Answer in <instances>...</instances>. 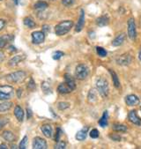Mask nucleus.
<instances>
[{
	"instance_id": "cd10ccee",
	"label": "nucleus",
	"mask_w": 141,
	"mask_h": 149,
	"mask_svg": "<svg viewBox=\"0 0 141 149\" xmlns=\"http://www.w3.org/2000/svg\"><path fill=\"white\" fill-rule=\"evenodd\" d=\"M0 91L10 95L13 91V88L10 86H0Z\"/></svg>"
},
{
	"instance_id": "6e6552de",
	"label": "nucleus",
	"mask_w": 141,
	"mask_h": 149,
	"mask_svg": "<svg viewBox=\"0 0 141 149\" xmlns=\"http://www.w3.org/2000/svg\"><path fill=\"white\" fill-rule=\"evenodd\" d=\"M48 147L47 146V142L40 138V137H36L34 139V141H33V148L34 149H46Z\"/></svg>"
},
{
	"instance_id": "09e8293b",
	"label": "nucleus",
	"mask_w": 141,
	"mask_h": 149,
	"mask_svg": "<svg viewBox=\"0 0 141 149\" xmlns=\"http://www.w3.org/2000/svg\"><path fill=\"white\" fill-rule=\"evenodd\" d=\"M5 58V56H4V53L2 51H0V61H2L3 59Z\"/></svg>"
},
{
	"instance_id": "5fc2aeb1",
	"label": "nucleus",
	"mask_w": 141,
	"mask_h": 149,
	"mask_svg": "<svg viewBox=\"0 0 141 149\" xmlns=\"http://www.w3.org/2000/svg\"><path fill=\"white\" fill-rule=\"evenodd\" d=\"M140 110H141V107H140Z\"/></svg>"
},
{
	"instance_id": "20e7f679",
	"label": "nucleus",
	"mask_w": 141,
	"mask_h": 149,
	"mask_svg": "<svg viewBox=\"0 0 141 149\" xmlns=\"http://www.w3.org/2000/svg\"><path fill=\"white\" fill-rule=\"evenodd\" d=\"M26 72L23 71H18V72H12L10 74H8L6 76V80L9 82H13V83H18V82H21L25 79L26 78Z\"/></svg>"
},
{
	"instance_id": "4be33fe9",
	"label": "nucleus",
	"mask_w": 141,
	"mask_h": 149,
	"mask_svg": "<svg viewBox=\"0 0 141 149\" xmlns=\"http://www.w3.org/2000/svg\"><path fill=\"white\" fill-rule=\"evenodd\" d=\"M48 4L46 3V2H44V1H38V2H36L35 4V6H34V7H35V9H36V10H40V11H43V10H45L46 8H48Z\"/></svg>"
},
{
	"instance_id": "c85d7f7f",
	"label": "nucleus",
	"mask_w": 141,
	"mask_h": 149,
	"mask_svg": "<svg viewBox=\"0 0 141 149\" xmlns=\"http://www.w3.org/2000/svg\"><path fill=\"white\" fill-rule=\"evenodd\" d=\"M63 56H65V53L62 52V51L58 50V51H55V52L52 54V58L54 59V60H59V59H60Z\"/></svg>"
},
{
	"instance_id": "a19ab883",
	"label": "nucleus",
	"mask_w": 141,
	"mask_h": 149,
	"mask_svg": "<svg viewBox=\"0 0 141 149\" xmlns=\"http://www.w3.org/2000/svg\"><path fill=\"white\" fill-rule=\"evenodd\" d=\"M3 38L6 41V42H12L14 39V37L13 36H11V35H5L3 36Z\"/></svg>"
},
{
	"instance_id": "bb28decb",
	"label": "nucleus",
	"mask_w": 141,
	"mask_h": 149,
	"mask_svg": "<svg viewBox=\"0 0 141 149\" xmlns=\"http://www.w3.org/2000/svg\"><path fill=\"white\" fill-rule=\"evenodd\" d=\"M113 130L116 131V132H126L127 131V127L124 125H119V124H116L113 125Z\"/></svg>"
},
{
	"instance_id": "f257e3e1",
	"label": "nucleus",
	"mask_w": 141,
	"mask_h": 149,
	"mask_svg": "<svg viewBox=\"0 0 141 149\" xmlns=\"http://www.w3.org/2000/svg\"><path fill=\"white\" fill-rule=\"evenodd\" d=\"M73 26V21L72 20H64L58 24L55 27V32L56 36H65L66 35Z\"/></svg>"
},
{
	"instance_id": "4468645a",
	"label": "nucleus",
	"mask_w": 141,
	"mask_h": 149,
	"mask_svg": "<svg viewBox=\"0 0 141 149\" xmlns=\"http://www.w3.org/2000/svg\"><path fill=\"white\" fill-rule=\"evenodd\" d=\"M26 56H23V55H16L14 56L13 57H12L9 61V65L11 66H15L17 65L19 63H20L21 61H23L25 59Z\"/></svg>"
},
{
	"instance_id": "58836bf2",
	"label": "nucleus",
	"mask_w": 141,
	"mask_h": 149,
	"mask_svg": "<svg viewBox=\"0 0 141 149\" xmlns=\"http://www.w3.org/2000/svg\"><path fill=\"white\" fill-rule=\"evenodd\" d=\"M61 133H62V131L60 128H58L56 129V136H55V141H59V139H60V136H61Z\"/></svg>"
},
{
	"instance_id": "79ce46f5",
	"label": "nucleus",
	"mask_w": 141,
	"mask_h": 149,
	"mask_svg": "<svg viewBox=\"0 0 141 149\" xmlns=\"http://www.w3.org/2000/svg\"><path fill=\"white\" fill-rule=\"evenodd\" d=\"M110 138L113 139V140H116V141H120L121 140V137L117 134H113V135H110Z\"/></svg>"
},
{
	"instance_id": "c9c22d12",
	"label": "nucleus",
	"mask_w": 141,
	"mask_h": 149,
	"mask_svg": "<svg viewBox=\"0 0 141 149\" xmlns=\"http://www.w3.org/2000/svg\"><path fill=\"white\" fill-rule=\"evenodd\" d=\"M27 88H28V89H30L31 91L35 90V81H34V79H33L32 78L30 79V81L28 82Z\"/></svg>"
},
{
	"instance_id": "864d4df0",
	"label": "nucleus",
	"mask_w": 141,
	"mask_h": 149,
	"mask_svg": "<svg viewBox=\"0 0 141 149\" xmlns=\"http://www.w3.org/2000/svg\"><path fill=\"white\" fill-rule=\"evenodd\" d=\"M139 59L141 60V51H140V53H139Z\"/></svg>"
},
{
	"instance_id": "f03ea898",
	"label": "nucleus",
	"mask_w": 141,
	"mask_h": 149,
	"mask_svg": "<svg viewBox=\"0 0 141 149\" xmlns=\"http://www.w3.org/2000/svg\"><path fill=\"white\" fill-rule=\"evenodd\" d=\"M96 88H97L99 94L103 98L108 97L109 87H108V82L105 78H103V77L98 78V79L96 80Z\"/></svg>"
},
{
	"instance_id": "aec40b11",
	"label": "nucleus",
	"mask_w": 141,
	"mask_h": 149,
	"mask_svg": "<svg viewBox=\"0 0 141 149\" xmlns=\"http://www.w3.org/2000/svg\"><path fill=\"white\" fill-rule=\"evenodd\" d=\"M65 82L73 89V90L76 88L75 79H74V78H73L72 75H70V74H65Z\"/></svg>"
},
{
	"instance_id": "0eeeda50",
	"label": "nucleus",
	"mask_w": 141,
	"mask_h": 149,
	"mask_svg": "<svg viewBox=\"0 0 141 149\" xmlns=\"http://www.w3.org/2000/svg\"><path fill=\"white\" fill-rule=\"evenodd\" d=\"M45 40V33L42 31H35L32 33V42L34 44L42 43Z\"/></svg>"
},
{
	"instance_id": "dca6fc26",
	"label": "nucleus",
	"mask_w": 141,
	"mask_h": 149,
	"mask_svg": "<svg viewBox=\"0 0 141 149\" xmlns=\"http://www.w3.org/2000/svg\"><path fill=\"white\" fill-rule=\"evenodd\" d=\"M125 41V35L123 33V34H120L118 36H117L114 40L112 42V45L115 46V47H118V46H121Z\"/></svg>"
},
{
	"instance_id": "393cba45",
	"label": "nucleus",
	"mask_w": 141,
	"mask_h": 149,
	"mask_svg": "<svg viewBox=\"0 0 141 149\" xmlns=\"http://www.w3.org/2000/svg\"><path fill=\"white\" fill-rule=\"evenodd\" d=\"M24 25L29 28H34L35 26V22L33 20V19H31L29 17H26L24 19Z\"/></svg>"
},
{
	"instance_id": "c756f323",
	"label": "nucleus",
	"mask_w": 141,
	"mask_h": 149,
	"mask_svg": "<svg viewBox=\"0 0 141 149\" xmlns=\"http://www.w3.org/2000/svg\"><path fill=\"white\" fill-rule=\"evenodd\" d=\"M96 98H97V96H96L95 90H94V89H91L89 94H88V100L93 102H95L96 101Z\"/></svg>"
},
{
	"instance_id": "1a4fd4ad",
	"label": "nucleus",
	"mask_w": 141,
	"mask_h": 149,
	"mask_svg": "<svg viewBox=\"0 0 141 149\" xmlns=\"http://www.w3.org/2000/svg\"><path fill=\"white\" fill-rule=\"evenodd\" d=\"M128 119L135 125H138V126L141 125V119L138 117V116L137 114V111H135V110H131V111L129 112Z\"/></svg>"
},
{
	"instance_id": "ddd939ff",
	"label": "nucleus",
	"mask_w": 141,
	"mask_h": 149,
	"mask_svg": "<svg viewBox=\"0 0 141 149\" xmlns=\"http://www.w3.org/2000/svg\"><path fill=\"white\" fill-rule=\"evenodd\" d=\"M89 127L88 126H85L83 129H81L80 131H78L76 133V139L78 141H83L87 139L88 136V132Z\"/></svg>"
},
{
	"instance_id": "f3484780",
	"label": "nucleus",
	"mask_w": 141,
	"mask_h": 149,
	"mask_svg": "<svg viewBox=\"0 0 141 149\" xmlns=\"http://www.w3.org/2000/svg\"><path fill=\"white\" fill-rule=\"evenodd\" d=\"M108 22H109V19L107 15H102L96 19V24H97V26H99L101 27L107 26L108 24Z\"/></svg>"
},
{
	"instance_id": "ea45409f",
	"label": "nucleus",
	"mask_w": 141,
	"mask_h": 149,
	"mask_svg": "<svg viewBox=\"0 0 141 149\" xmlns=\"http://www.w3.org/2000/svg\"><path fill=\"white\" fill-rule=\"evenodd\" d=\"M74 0H62V4L65 6H71L72 5H73Z\"/></svg>"
},
{
	"instance_id": "3c124183",
	"label": "nucleus",
	"mask_w": 141,
	"mask_h": 149,
	"mask_svg": "<svg viewBox=\"0 0 141 149\" xmlns=\"http://www.w3.org/2000/svg\"><path fill=\"white\" fill-rule=\"evenodd\" d=\"M21 94H22V90H21V89H18V91H17V95H18V97H20Z\"/></svg>"
},
{
	"instance_id": "4c0bfd02",
	"label": "nucleus",
	"mask_w": 141,
	"mask_h": 149,
	"mask_svg": "<svg viewBox=\"0 0 141 149\" xmlns=\"http://www.w3.org/2000/svg\"><path fill=\"white\" fill-rule=\"evenodd\" d=\"M9 99H10V95L0 91V101L1 100H9Z\"/></svg>"
},
{
	"instance_id": "603ef678",
	"label": "nucleus",
	"mask_w": 141,
	"mask_h": 149,
	"mask_svg": "<svg viewBox=\"0 0 141 149\" xmlns=\"http://www.w3.org/2000/svg\"><path fill=\"white\" fill-rule=\"evenodd\" d=\"M13 1H14L15 5H18L19 4V0H13Z\"/></svg>"
},
{
	"instance_id": "6e6d98bb",
	"label": "nucleus",
	"mask_w": 141,
	"mask_h": 149,
	"mask_svg": "<svg viewBox=\"0 0 141 149\" xmlns=\"http://www.w3.org/2000/svg\"><path fill=\"white\" fill-rule=\"evenodd\" d=\"M0 1H1V0H0Z\"/></svg>"
},
{
	"instance_id": "9d476101",
	"label": "nucleus",
	"mask_w": 141,
	"mask_h": 149,
	"mask_svg": "<svg viewBox=\"0 0 141 149\" xmlns=\"http://www.w3.org/2000/svg\"><path fill=\"white\" fill-rule=\"evenodd\" d=\"M125 102L128 106H137L139 104L140 100L135 95H130L125 97Z\"/></svg>"
},
{
	"instance_id": "9b49d317",
	"label": "nucleus",
	"mask_w": 141,
	"mask_h": 149,
	"mask_svg": "<svg viewBox=\"0 0 141 149\" xmlns=\"http://www.w3.org/2000/svg\"><path fill=\"white\" fill-rule=\"evenodd\" d=\"M58 93L62 94V95H66V94H70L71 92L73 91V89L66 83H61L58 86Z\"/></svg>"
},
{
	"instance_id": "7ed1b4c3",
	"label": "nucleus",
	"mask_w": 141,
	"mask_h": 149,
	"mask_svg": "<svg viewBox=\"0 0 141 149\" xmlns=\"http://www.w3.org/2000/svg\"><path fill=\"white\" fill-rule=\"evenodd\" d=\"M89 75V68L87 65L80 64L76 67L75 70V77L79 80L86 79Z\"/></svg>"
},
{
	"instance_id": "2eb2a0df",
	"label": "nucleus",
	"mask_w": 141,
	"mask_h": 149,
	"mask_svg": "<svg viewBox=\"0 0 141 149\" xmlns=\"http://www.w3.org/2000/svg\"><path fill=\"white\" fill-rule=\"evenodd\" d=\"M14 116H16V118L18 119L19 122H22L24 119V111L22 109V108L19 105H17L14 109Z\"/></svg>"
},
{
	"instance_id": "423d86ee",
	"label": "nucleus",
	"mask_w": 141,
	"mask_h": 149,
	"mask_svg": "<svg viewBox=\"0 0 141 149\" xmlns=\"http://www.w3.org/2000/svg\"><path fill=\"white\" fill-rule=\"evenodd\" d=\"M132 62V56L129 53L123 54L117 58V64L121 66H127Z\"/></svg>"
},
{
	"instance_id": "a211bd4d",
	"label": "nucleus",
	"mask_w": 141,
	"mask_h": 149,
	"mask_svg": "<svg viewBox=\"0 0 141 149\" xmlns=\"http://www.w3.org/2000/svg\"><path fill=\"white\" fill-rule=\"evenodd\" d=\"M41 130L43 133V135L47 138L52 137V127L49 125H43L41 127Z\"/></svg>"
},
{
	"instance_id": "37998d69",
	"label": "nucleus",
	"mask_w": 141,
	"mask_h": 149,
	"mask_svg": "<svg viewBox=\"0 0 141 149\" xmlns=\"http://www.w3.org/2000/svg\"><path fill=\"white\" fill-rule=\"evenodd\" d=\"M6 43H7V42H6V41L3 38V36H2V37H0V49L4 48V47L6 46Z\"/></svg>"
},
{
	"instance_id": "f8f14e48",
	"label": "nucleus",
	"mask_w": 141,
	"mask_h": 149,
	"mask_svg": "<svg viewBox=\"0 0 141 149\" xmlns=\"http://www.w3.org/2000/svg\"><path fill=\"white\" fill-rule=\"evenodd\" d=\"M84 25H85V13H84V10H81L78 20L77 25L75 26V31L76 32H80L83 29V27H84Z\"/></svg>"
},
{
	"instance_id": "5701e85b",
	"label": "nucleus",
	"mask_w": 141,
	"mask_h": 149,
	"mask_svg": "<svg viewBox=\"0 0 141 149\" xmlns=\"http://www.w3.org/2000/svg\"><path fill=\"white\" fill-rule=\"evenodd\" d=\"M13 103L11 102H4L2 103H0V112H6L12 108Z\"/></svg>"
},
{
	"instance_id": "e433bc0d",
	"label": "nucleus",
	"mask_w": 141,
	"mask_h": 149,
	"mask_svg": "<svg viewBox=\"0 0 141 149\" xmlns=\"http://www.w3.org/2000/svg\"><path fill=\"white\" fill-rule=\"evenodd\" d=\"M89 135H90V137H91L92 139H97V138L99 137V131L96 130V129H94V130H92V131L90 132Z\"/></svg>"
},
{
	"instance_id": "473e14b6",
	"label": "nucleus",
	"mask_w": 141,
	"mask_h": 149,
	"mask_svg": "<svg viewBox=\"0 0 141 149\" xmlns=\"http://www.w3.org/2000/svg\"><path fill=\"white\" fill-rule=\"evenodd\" d=\"M66 147V143L65 141H58L56 144L55 145V148L56 149H65Z\"/></svg>"
},
{
	"instance_id": "49530a36",
	"label": "nucleus",
	"mask_w": 141,
	"mask_h": 149,
	"mask_svg": "<svg viewBox=\"0 0 141 149\" xmlns=\"http://www.w3.org/2000/svg\"><path fill=\"white\" fill-rule=\"evenodd\" d=\"M42 29H43L44 33H46V32H49V26H48V25H43V26H42Z\"/></svg>"
},
{
	"instance_id": "8fccbe9b",
	"label": "nucleus",
	"mask_w": 141,
	"mask_h": 149,
	"mask_svg": "<svg viewBox=\"0 0 141 149\" xmlns=\"http://www.w3.org/2000/svg\"><path fill=\"white\" fill-rule=\"evenodd\" d=\"M7 148V146L6 144H1L0 145V149H6Z\"/></svg>"
},
{
	"instance_id": "a18cd8bd",
	"label": "nucleus",
	"mask_w": 141,
	"mask_h": 149,
	"mask_svg": "<svg viewBox=\"0 0 141 149\" xmlns=\"http://www.w3.org/2000/svg\"><path fill=\"white\" fill-rule=\"evenodd\" d=\"M5 25H6V21L4 19H0V31L5 27Z\"/></svg>"
},
{
	"instance_id": "2f4dec72",
	"label": "nucleus",
	"mask_w": 141,
	"mask_h": 149,
	"mask_svg": "<svg viewBox=\"0 0 141 149\" xmlns=\"http://www.w3.org/2000/svg\"><path fill=\"white\" fill-rule=\"evenodd\" d=\"M69 107H70V103L69 102H60L58 104V108L60 110H65V109H68Z\"/></svg>"
},
{
	"instance_id": "39448f33",
	"label": "nucleus",
	"mask_w": 141,
	"mask_h": 149,
	"mask_svg": "<svg viewBox=\"0 0 141 149\" xmlns=\"http://www.w3.org/2000/svg\"><path fill=\"white\" fill-rule=\"evenodd\" d=\"M127 32L128 36L131 40L134 41L137 37V30H136V24L133 18H131L128 19L127 22Z\"/></svg>"
},
{
	"instance_id": "72a5a7b5",
	"label": "nucleus",
	"mask_w": 141,
	"mask_h": 149,
	"mask_svg": "<svg viewBox=\"0 0 141 149\" xmlns=\"http://www.w3.org/2000/svg\"><path fill=\"white\" fill-rule=\"evenodd\" d=\"M26 143H27V137L25 136V137L22 139L21 142L19 143V148H20V149H25V148H26Z\"/></svg>"
},
{
	"instance_id": "de8ad7c7",
	"label": "nucleus",
	"mask_w": 141,
	"mask_h": 149,
	"mask_svg": "<svg viewBox=\"0 0 141 149\" xmlns=\"http://www.w3.org/2000/svg\"><path fill=\"white\" fill-rule=\"evenodd\" d=\"M10 51H12V52H16L17 49H16V48H15L14 46H10Z\"/></svg>"
},
{
	"instance_id": "c03bdc74",
	"label": "nucleus",
	"mask_w": 141,
	"mask_h": 149,
	"mask_svg": "<svg viewBox=\"0 0 141 149\" xmlns=\"http://www.w3.org/2000/svg\"><path fill=\"white\" fill-rule=\"evenodd\" d=\"M26 114H27V119H30L33 116V113H32V110L30 109H26Z\"/></svg>"
},
{
	"instance_id": "f704fd0d",
	"label": "nucleus",
	"mask_w": 141,
	"mask_h": 149,
	"mask_svg": "<svg viewBox=\"0 0 141 149\" xmlns=\"http://www.w3.org/2000/svg\"><path fill=\"white\" fill-rule=\"evenodd\" d=\"M8 122H9L8 118H6V117H0V129H2Z\"/></svg>"
},
{
	"instance_id": "b1692460",
	"label": "nucleus",
	"mask_w": 141,
	"mask_h": 149,
	"mask_svg": "<svg viewBox=\"0 0 141 149\" xmlns=\"http://www.w3.org/2000/svg\"><path fill=\"white\" fill-rule=\"evenodd\" d=\"M3 138H4L6 140H7L8 142H13V141H14V139H15L14 134H13L12 132H9V131H6V132L3 133Z\"/></svg>"
},
{
	"instance_id": "a878e982",
	"label": "nucleus",
	"mask_w": 141,
	"mask_h": 149,
	"mask_svg": "<svg viewBox=\"0 0 141 149\" xmlns=\"http://www.w3.org/2000/svg\"><path fill=\"white\" fill-rule=\"evenodd\" d=\"M42 91H43V93L44 94H50L52 91H51V87H50V86H49V84L48 83V82H46V81H44V82H42Z\"/></svg>"
},
{
	"instance_id": "7c9ffc66",
	"label": "nucleus",
	"mask_w": 141,
	"mask_h": 149,
	"mask_svg": "<svg viewBox=\"0 0 141 149\" xmlns=\"http://www.w3.org/2000/svg\"><path fill=\"white\" fill-rule=\"evenodd\" d=\"M96 52H97V54L100 56H101V57H105L106 56H107V51H106V49H104V48H102V47H96Z\"/></svg>"
},
{
	"instance_id": "6ab92c4d",
	"label": "nucleus",
	"mask_w": 141,
	"mask_h": 149,
	"mask_svg": "<svg viewBox=\"0 0 141 149\" xmlns=\"http://www.w3.org/2000/svg\"><path fill=\"white\" fill-rule=\"evenodd\" d=\"M109 73L111 75V78H112V81H113V85H114L115 87L117 88H119L120 87V81H119V79L117 77V74L113 71V70H109Z\"/></svg>"
},
{
	"instance_id": "412c9836",
	"label": "nucleus",
	"mask_w": 141,
	"mask_h": 149,
	"mask_svg": "<svg viewBox=\"0 0 141 149\" xmlns=\"http://www.w3.org/2000/svg\"><path fill=\"white\" fill-rule=\"evenodd\" d=\"M108 112L107 110H105V111L103 112L102 116L101 117V119L99 120V125H100L102 128H104V127H106V126L108 125Z\"/></svg>"
}]
</instances>
